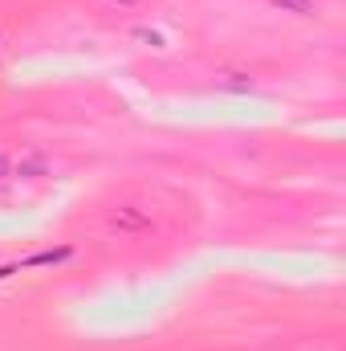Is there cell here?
I'll return each mask as SVG.
<instances>
[{
  "label": "cell",
  "instance_id": "6da1fadb",
  "mask_svg": "<svg viewBox=\"0 0 346 351\" xmlns=\"http://www.w3.org/2000/svg\"><path fill=\"white\" fill-rule=\"evenodd\" d=\"M110 229H118V233H147L151 229V213H143L139 204H122V208L110 213Z\"/></svg>",
  "mask_w": 346,
  "mask_h": 351
},
{
  "label": "cell",
  "instance_id": "7a4b0ae2",
  "mask_svg": "<svg viewBox=\"0 0 346 351\" xmlns=\"http://www.w3.org/2000/svg\"><path fill=\"white\" fill-rule=\"evenodd\" d=\"M273 4H285V8H293V12H302V16H306V12L314 8L310 0H273Z\"/></svg>",
  "mask_w": 346,
  "mask_h": 351
},
{
  "label": "cell",
  "instance_id": "3957f363",
  "mask_svg": "<svg viewBox=\"0 0 346 351\" xmlns=\"http://www.w3.org/2000/svg\"><path fill=\"white\" fill-rule=\"evenodd\" d=\"M0 176H8V156H0Z\"/></svg>",
  "mask_w": 346,
  "mask_h": 351
},
{
  "label": "cell",
  "instance_id": "277c9868",
  "mask_svg": "<svg viewBox=\"0 0 346 351\" xmlns=\"http://www.w3.org/2000/svg\"><path fill=\"white\" fill-rule=\"evenodd\" d=\"M114 4H139V0H114Z\"/></svg>",
  "mask_w": 346,
  "mask_h": 351
}]
</instances>
